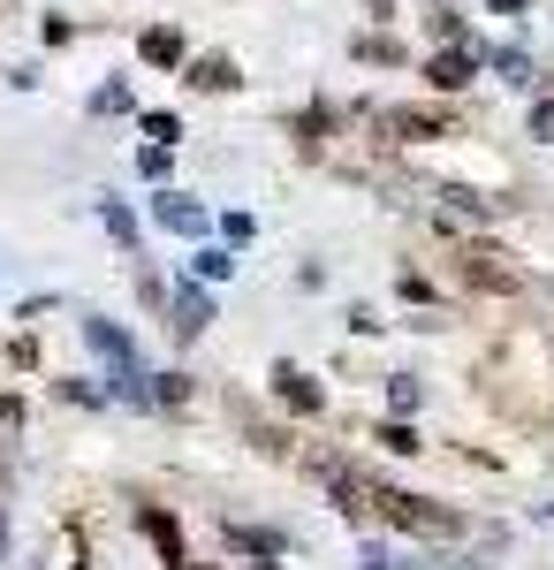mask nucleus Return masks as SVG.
<instances>
[{
    "label": "nucleus",
    "mask_w": 554,
    "mask_h": 570,
    "mask_svg": "<svg viewBox=\"0 0 554 570\" xmlns=\"http://www.w3.org/2000/svg\"><path fill=\"white\" fill-rule=\"evenodd\" d=\"M365 502H373L380 518H395V525H410V532H464V518H456V510H433V502L395 494V487H365Z\"/></svg>",
    "instance_id": "obj_1"
},
{
    "label": "nucleus",
    "mask_w": 554,
    "mask_h": 570,
    "mask_svg": "<svg viewBox=\"0 0 554 570\" xmlns=\"http://www.w3.org/2000/svg\"><path fill=\"white\" fill-rule=\"evenodd\" d=\"M464 282H478V289H502V297H510V289H524V274H516L502 252H486V244H478V252H464Z\"/></svg>",
    "instance_id": "obj_2"
},
{
    "label": "nucleus",
    "mask_w": 554,
    "mask_h": 570,
    "mask_svg": "<svg viewBox=\"0 0 554 570\" xmlns=\"http://www.w3.org/2000/svg\"><path fill=\"white\" fill-rule=\"evenodd\" d=\"M471 69H478V61H471L464 46H456V53H433V61H426V85H433V91H464Z\"/></svg>",
    "instance_id": "obj_3"
},
{
    "label": "nucleus",
    "mask_w": 554,
    "mask_h": 570,
    "mask_svg": "<svg viewBox=\"0 0 554 570\" xmlns=\"http://www.w3.org/2000/svg\"><path fill=\"white\" fill-rule=\"evenodd\" d=\"M145 61L175 69V61H182V39H175V31H145Z\"/></svg>",
    "instance_id": "obj_4"
},
{
    "label": "nucleus",
    "mask_w": 554,
    "mask_h": 570,
    "mask_svg": "<svg viewBox=\"0 0 554 570\" xmlns=\"http://www.w3.org/2000/svg\"><path fill=\"white\" fill-rule=\"evenodd\" d=\"M145 532H152V540L168 548V570H182V540H175V525L160 518V510H145Z\"/></svg>",
    "instance_id": "obj_5"
},
{
    "label": "nucleus",
    "mask_w": 554,
    "mask_h": 570,
    "mask_svg": "<svg viewBox=\"0 0 554 570\" xmlns=\"http://www.w3.org/2000/svg\"><path fill=\"white\" fill-rule=\"evenodd\" d=\"M274 381H281V395H289V403H304V411H311V403H319V389H311V381H304L297 365H281V373H274Z\"/></svg>",
    "instance_id": "obj_6"
},
{
    "label": "nucleus",
    "mask_w": 554,
    "mask_h": 570,
    "mask_svg": "<svg viewBox=\"0 0 554 570\" xmlns=\"http://www.w3.org/2000/svg\"><path fill=\"white\" fill-rule=\"evenodd\" d=\"M160 220H168V228H206V214H198L190 198H160Z\"/></svg>",
    "instance_id": "obj_7"
},
{
    "label": "nucleus",
    "mask_w": 554,
    "mask_h": 570,
    "mask_svg": "<svg viewBox=\"0 0 554 570\" xmlns=\"http://www.w3.org/2000/svg\"><path fill=\"white\" fill-rule=\"evenodd\" d=\"M175 327H182V335H198V327H206V297H198V289H182V305H175Z\"/></svg>",
    "instance_id": "obj_8"
},
{
    "label": "nucleus",
    "mask_w": 554,
    "mask_h": 570,
    "mask_svg": "<svg viewBox=\"0 0 554 570\" xmlns=\"http://www.w3.org/2000/svg\"><path fill=\"white\" fill-rule=\"evenodd\" d=\"M373 441H380V449H395V456H410V449H418V434H410L403 419H395V426H380V434H373Z\"/></svg>",
    "instance_id": "obj_9"
},
{
    "label": "nucleus",
    "mask_w": 554,
    "mask_h": 570,
    "mask_svg": "<svg viewBox=\"0 0 554 570\" xmlns=\"http://www.w3.org/2000/svg\"><path fill=\"white\" fill-rule=\"evenodd\" d=\"M532 130H540V137H554V107H532Z\"/></svg>",
    "instance_id": "obj_10"
},
{
    "label": "nucleus",
    "mask_w": 554,
    "mask_h": 570,
    "mask_svg": "<svg viewBox=\"0 0 554 570\" xmlns=\"http://www.w3.org/2000/svg\"><path fill=\"white\" fill-rule=\"evenodd\" d=\"M494 8H502V16H516V8H524V0H494Z\"/></svg>",
    "instance_id": "obj_11"
}]
</instances>
